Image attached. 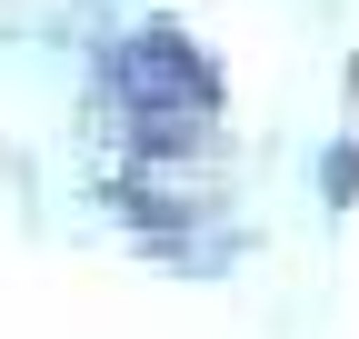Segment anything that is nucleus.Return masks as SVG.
<instances>
[{"mask_svg":"<svg viewBox=\"0 0 359 339\" xmlns=\"http://www.w3.org/2000/svg\"><path fill=\"white\" fill-rule=\"evenodd\" d=\"M120 90L140 100V110H210V70L180 50L170 30H150V40L120 50Z\"/></svg>","mask_w":359,"mask_h":339,"instance_id":"nucleus-1","label":"nucleus"},{"mask_svg":"<svg viewBox=\"0 0 359 339\" xmlns=\"http://www.w3.org/2000/svg\"><path fill=\"white\" fill-rule=\"evenodd\" d=\"M330 200H359V150H339V160H330Z\"/></svg>","mask_w":359,"mask_h":339,"instance_id":"nucleus-2","label":"nucleus"}]
</instances>
